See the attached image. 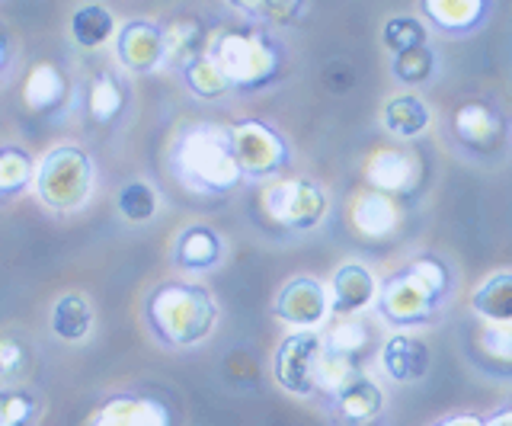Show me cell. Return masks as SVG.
I'll list each match as a JSON object with an SVG mask.
<instances>
[{"mask_svg":"<svg viewBox=\"0 0 512 426\" xmlns=\"http://www.w3.org/2000/svg\"><path fill=\"white\" fill-rule=\"evenodd\" d=\"M170 173L189 193L199 196L231 193L244 180V170H240L234 157L231 129L212 122L186 125L170 145Z\"/></svg>","mask_w":512,"mask_h":426,"instance_id":"6da1fadb","label":"cell"},{"mask_svg":"<svg viewBox=\"0 0 512 426\" xmlns=\"http://www.w3.org/2000/svg\"><path fill=\"white\" fill-rule=\"evenodd\" d=\"M151 334L173 350H189L212 337L218 324V305L212 292L196 282H164L144 305Z\"/></svg>","mask_w":512,"mask_h":426,"instance_id":"7a4b0ae2","label":"cell"},{"mask_svg":"<svg viewBox=\"0 0 512 426\" xmlns=\"http://www.w3.org/2000/svg\"><path fill=\"white\" fill-rule=\"evenodd\" d=\"M448 295V273L439 260L420 257L407 270L394 273L378 292V311L391 327L410 330L416 324L432 321V314Z\"/></svg>","mask_w":512,"mask_h":426,"instance_id":"3957f363","label":"cell"},{"mask_svg":"<svg viewBox=\"0 0 512 426\" xmlns=\"http://www.w3.org/2000/svg\"><path fill=\"white\" fill-rule=\"evenodd\" d=\"M208 58L237 90H260L279 77L282 49L260 29H221L208 42Z\"/></svg>","mask_w":512,"mask_h":426,"instance_id":"277c9868","label":"cell"},{"mask_svg":"<svg viewBox=\"0 0 512 426\" xmlns=\"http://www.w3.org/2000/svg\"><path fill=\"white\" fill-rule=\"evenodd\" d=\"M96 167L93 157L77 145H58L36 161L32 193L55 215H71L84 209L93 196Z\"/></svg>","mask_w":512,"mask_h":426,"instance_id":"5b68a950","label":"cell"},{"mask_svg":"<svg viewBox=\"0 0 512 426\" xmlns=\"http://www.w3.org/2000/svg\"><path fill=\"white\" fill-rule=\"evenodd\" d=\"M330 199L320 183L308 177L276 180L263 193V212L288 231H311L327 218Z\"/></svg>","mask_w":512,"mask_h":426,"instance_id":"8992f818","label":"cell"},{"mask_svg":"<svg viewBox=\"0 0 512 426\" xmlns=\"http://www.w3.org/2000/svg\"><path fill=\"white\" fill-rule=\"evenodd\" d=\"M327 353V343L317 330H292L282 343L276 356H272V375L276 385L295 398H311L317 391V372L320 359Z\"/></svg>","mask_w":512,"mask_h":426,"instance_id":"52a82bcc","label":"cell"},{"mask_svg":"<svg viewBox=\"0 0 512 426\" xmlns=\"http://www.w3.org/2000/svg\"><path fill=\"white\" fill-rule=\"evenodd\" d=\"M231 145H234V157L240 170H244V177H253V180L276 177L288 161L285 138L272 129V125L256 122V119H244L231 125Z\"/></svg>","mask_w":512,"mask_h":426,"instance_id":"ba28073f","label":"cell"},{"mask_svg":"<svg viewBox=\"0 0 512 426\" xmlns=\"http://www.w3.org/2000/svg\"><path fill=\"white\" fill-rule=\"evenodd\" d=\"M116 58L125 71L132 74H154L167 65V39L164 26L151 20H128L119 26V36L112 42Z\"/></svg>","mask_w":512,"mask_h":426,"instance_id":"9c48e42d","label":"cell"},{"mask_svg":"<svg viewBox=\"0 0 512 426\" xmlns=\"http://www.w3.org/2000/svg\"><path fill=\"white\" fill-rule=\"evenodd\" d=\"M276 318L292 330H317L330 314V292L311 276H298L285 282L276 295Z\"/></svg>","mask_w":512,"mask_h":426,"instance_id":"30bf717a","label":"cell"},{"mask_svg":"<svg viewBox=\"0 0 512 426\" xmlns=\"http://www.w3.org/2000/svg\"><path fill=\"white\" fill-rule=\"evenodd\" d=\"M330 314L333 318H359L362 311L378 305V279L362 263H343L330 279Z\"/></svg>","mask_w":512,"mask_h":426,"instance_id":"8fae6325","label":"cell"},{"mask_svg":"<svg viewBox=\"0 0 512 426\" xmlns=\"http://www.w3.org/2000/svg\"><path fill=\"white\" fill-rule=\"evenodd\" d=\"M420 180V167H416V157L400 151V148H381L368 157L365 164V183L368 189L384 196H404Z\"/></svg>","mask_w":512,"mask_h":426,"instance_id":"7c38bea8","label":"cell"},{"mask_svg":"<svg viewBox=\"0 0 512 426\" xmlns=\"http://www.w3.org/2000/svg\"><path fill=\"white\" fill-rule=\"evenodd\" d=\"M170 257L183 273H208L224 260V238L208 225H189L173 238Z\"/></svg>","mask_w":512,"mask_h":426,"instance_id":"4fadbf2b","label":"cell"},{"mask_svg":"<svg viewBox=\"0 0 512 426\" xmlns=\"http://www.w3.org/2000/svg\"><path fill=\"white\" fill-rule=\"evenodd\" d=\"M87 426H170V410L157 398H138V394H119L96 407Z\"/></svg>","mask_w":512,"mask_h":426,"instance_id":"5bb4252c","label":"cell"},{"mask_svg":"<svg viewBox=\"0 0 512 426\" xmlns=\"http://www.w3.org/2000/svg\"><path fill=\"white\" fill-rule=\"evenodd\" d=\"M381 369L391 382H420L429 372V346L420 337L400 330V334L388 337L381 346Z\"/></svg>","mask_w":512,"mask_h":426,"instance_id":"9a60e30c","label":"cell"},{"mask_svg":"<svg viewBox=\"0 0 512 426\" xmlns=\"http://www.w3.org/2000/svg\"><path fill=\"white\" fill-rule=\"evenodd\" d=\"M349 222L362 238L368 241H384L391 238L400 225V209L394 196L375 193V189H362V193L352 199L349 205Z\"/></svg>","mask_w":512,"mask_h":426,"instance_id":"2e32d148","label":"cell"},{"mask_svg":"<svg viewBox=\"0 0 512 426\" xmlns=\"http://www.w3.org/2000/svg\"><path fill=\"white\" fill-rule=\"evenodd\" d=\"M93 305L84 292H64L48 311V330L61 343H84L93 334Z\"/></svg>","mask_w":512,"mask_h":426,"instance_id":"e0dca14e","label":"cell"},{"mask_svg":"<svg viewBox=\"0 0 512 426\" xmlns=\"http://www.w3.org/2000/svg\"><path fill=\"white\" fill-rule=\"evenodd\" d=\"M64 100H68V77L55 65V61H36L26 74L23 84V103L32 113H52Z\"/></svg>","mask_w":512,"mask_h":426,"instance_id":"ac0fdd59","label":"cell"},{"mask_svg":"<svg viewBox=\"0 0 512 426\" xmlns=\"http://www.w3.org/2000/svg\"><path fill=\"white\" fill-rule=\"evenodd\" d=\"M125 103H128L125 84L112 71H96L90 77V84L84 90V106H87V116L96 125L116 122L125 113Z\"/></svg>","mask_w":512,"mask_h":426,"instance_id":"d6986e66","label":"cell"},{"mask_svg":"<svg viewBox=\"0 0 512 426\" xmlns=\"http://www.w3.org/2000/svg\"><path fill=\"white\" fill-rule=\"evenodd\" d=\"M71 39L80 45V49L87 52H96L103 49V45L116 42L119 36V23L112 17V10L103 7V4H84L71 13Z\"/></svg>","mask_w":512,"mask_h":426,"instance_id":"ffe728a7","label":"cell"},{"mask_svg":"<svg viewBox=\"0 0 512 426\" xmlns=\"http://www.w3.org/2000/svg\"><path fill=\"white\" fill-rule=\"evenodd\" d=\"M164 39H167V65L176 71H183L196 58H202L208 52V42H212V36L205 33V26L196 17H183L164 26Z\"/></svg>","mask_w":512,"mask_h":426,"instance_id":"44dd1931","label":"cell"},{"mask_svg":"<svg viewBox=\"0 0 512 426\" xmlns=\"http://www.w3.org/2000/svg\"><path fill=\"white\" fill-rule=\"evenodd\" d=\"M455 135L461 138V145L468 148H490L503 138V122L496 116V109L484 103H464L455 119Z\"/></svg>","mask_w":512,"mask_h":426,"instance_id":"7402d4cb","label":"cell"},{"mask_svg":"<svg viewBox=\"0 0 512 426\" xmlns=\"http://www.w3.org/2000/svg\"><path fill=\"white\" fill-rule=\"evenodd\" d=\"M381 122L394 138H416L429 129L432 113L423 97H416V93H400V97L384 103Z\"/></svg>","mask_w":512,"mask_h":426,"instance_id":"603a6c76","label":"cell"},{"mask_svg":"<svg viewBox=\"0 0 512 426\" xmlns=\"http://www.w3.org/2000/svg\"><path fill=\"white\" fill-rule=\"evenodd\" d=\"M333 407H336V414H340L346 423L362 426V423H372L381 414L384 394H381V388L372 382V378L359 375L349 388H343L340 394H336Z\"/></svg>","mask_w":512,"mask_h":426,"instance_id":"cb8c5ba5","label":"cell"},{"mask_svg":"<svg viewBox=\"0 0 512 426\" xmlns=\"http://www.w3.org/2000/svg\"><path fill=\"white\" fill-rule=\"evenodd\" d=\"M423 13L436 23L442 33H471V29L487 17L484 0H426Z\"/></svg>","mask_w":512,"mask_h":426,"instance_id":"d4e9b609","label":"cell"},{"mask_svg":"<svg viewBox=\"0 0 512 426\" xmlns=\"http://www.w3.org/2000/svg\"><path fill=\"white\" fill-rule=\"evenodd\" d=\"M471 308L487 324H512V273L484 279L471 295Z\"/></svg>","mask_w":512,"mask_h":426,"instance_id":"484cf974","label":"cell"},{"mask_svg":"<svg viewBox=\"0 0 512 426\" xmlns=\"http://www.w3.org/2000/svg\"><path fill=\"white\" fill-rule=\"evenodd\" d=\"M36 177V161L20 145H0V202L20 196L32 186Z\"/></svg>","mask_w":512,"mask_h":426,"instance_id":"4316f807","label":"cell"},{"mask_svg":"<svg viewBox=\"0 0 512 426\" xmlns=\"http://www.w3.org/2000/svg\"><path fill=\"white\" fill-rule=\"evenodd\" d=\"M116 209L119 215L125 218L128 225H148L157 218V209H160V196L151 183L144 180H128L119 196H116Z\"/></svg>","mask_w":512,"mask_h":426,"instance_id":"83f0119b","label":"cell"},{"mask_svg":"<svg viewBox=\"0 0 512 426\" xmlns=\"http://www.w3.org/2000/svg\"><path fill=\"white\" fill-rule=\"evenodd\" d=\"M180 74H183L189 93H192V97H199V100H221V97H228V93L234 90L228 84V77L221 74V68L215 65L212 58H208V52L192 61V65H186Z\"/></svg>","mask_w":512,"mask_h":426,"instance_id":"f1b7e54d","label":"cell"},{"mask_svg":"<svg viewBox=\"0 0 512 426\" xmlns=\"http://www.w3.org/2000/svg\"><path fill=\"white\" fill-rule=\"evenodd\" d=\"M381 42L384 49L394 52V55H404V52H413V49H423L429 45V33L423 20L416 17H391L381 29Z\"/></svg>","mask_w":512,"mask_h":426,"instance_id":"f546056e","label":"cell"},{"mask_svg":"<svg viewBox=\"0 0 512 426\" xmlns=\"http://www.w3.org/2000/svg\"><path fill=\"white\" fill-rule=\"evenodd\" d=\"M359 378L356 372V359H349L343 353H333L327 350L324 359H320V372H317V391L320 394H330V398H336L343 388H349L352 382Z\"/></svg>","mask_w":512,"mask_h":426,"instance_id":"4dcf8cb0","label":"cell"},{"mask_svg":"<svg viewBox=\"0 0 512 426\" xmlns=\"http://www.w3.org/2000/svg\"><path fill=\"white\" fill-rule=\"evenodd\" d=\"M324 343H327V350L352 359L368 346V327L362 318H336V324L324 334Z\"/></svg>","mask_w":512,"mask_h":426,"instance_id":"1f68e13d","label":"cell"},{"mask_svg":"<svg viewBox=\"0 0 512 426\" xmlns=\"http://www.w3.org/2000/svg\"><path fill=\"white\" fill-rule=\"evenodd\" d=\"M391 71L400 84H423L429 81V74L436 71V55H432L429 45L423 49H413V52H404V55H394L391 61Z\"/></svg>","mask_w":512,"mask_h":426,"instance_id":"d6a6232c","label":"cell"},{"mask_svg":"<svg viewBox=\"0 0 512 426\" xmlns=\"http://www.w3.org/2000/svg\"><path fill=\"white\" fill-rule=\"evenodd\" d=\"M480 350L496 366H512V324H487L480 334Z\"/></svg>","mask_w":512,"mask_h":426,"instance_id":"836d02e7","label":"cell"},{"mask_svg":"<svg viewBox=\"0 0 512 426\" xmlns=\"http://www.w3.org/2000/svg\"><path fill=\"white\" fill-rule=\"evenodd\" d=\"M244 10L256 13V17L263 20H272V23H292L298 20L304 10H308V4H285V0H266V4H240Z\"/></svg>","mask_w":512,"mask_h":426,"instance_id":"e575fe53","label":"cell"},{"mask_svg":"<svg viewBox=\"0 0 512 426\" xmlns=\"http://www.w3.org/2000/svg\"><path fill=\"white\" fill-rule=\"evenodd\" d=\"M26 366V350L23 343L16 340H0V378H13L20 375V369Z\"/></svg>","mask_w":512,"mask_h":426,"instance_id":"d590c367","label":"cell"},{"mask_svg":"<svg viewBox=\"0 0 512 426\" xmlns=\"http://www.w3.org/2000/svg\"><path fill=\"white\" fill-rule=\"evenodd\" d=\"M432 426H487V423L480 417H474V414H458V417H445V420L432 423Z\"/></svg>","mask_w":512,"mask_h":426,"instance_id":"8d00e7d4","label":"cell"},{"mask_svg":"<svg viewBox=\"0 0 512 426\" xmlns=\"http://www.w3.org/2000/svg\"><path fill=\"white\" fill-rule=\"evenodd\" d=\"M10 58H13V52H10V42H7V36L0 33V77L7 74V68H10Z\"/></svg>","mask_w":512,"mask_h":426,"instance_id":"74e56055","label":"cell"},{"mask_svg":"<svg viewBox=\"0 0 512 426\" xmlns=\"http://www.w3.org/2000/svg\"><path fill=\"white\" fill-rule=\"evenodd\" d=\"M487 426H512V407H509V410H503V414H496Z\"/></svg>","mask_w":512,"mask_h":426,"instance_id":"f35d334b","label":"cell"},{"mask_svg":"<svg viewBox=\"0 0 512 426\" xmlns=\"http://www.w3.org/2000/svg\"><path fill=\"white\" fill-rule=\"evenodd\" d=\"M0 426H13V423H10V417H7V410H4V407H0Z\"/></svg>","mask_w":512,"mask_h":426,"instance_id":"ab89813d","label":"cell"}]
</instances>
